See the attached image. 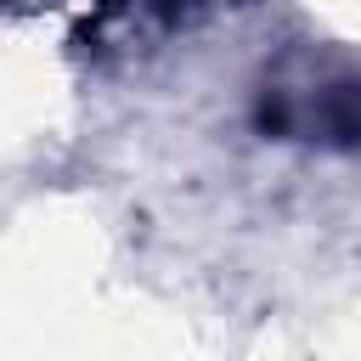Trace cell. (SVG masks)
<instances>
[{"mask_svg": "<svg viewBox=\"0 0 361 361\" xmlns=\"http://www.w3.org/2000/svg\"><path fill=\"white\" fill-rule=\"evenodd\" d=\"M276 124H299V130H316V135H327V141H361V79L322 85L316 102L282 107Z\"/></svg>", "mask_w": 361, "mask_h": 361, "instance_id": "1", "label": "cell"}]
</instances>
